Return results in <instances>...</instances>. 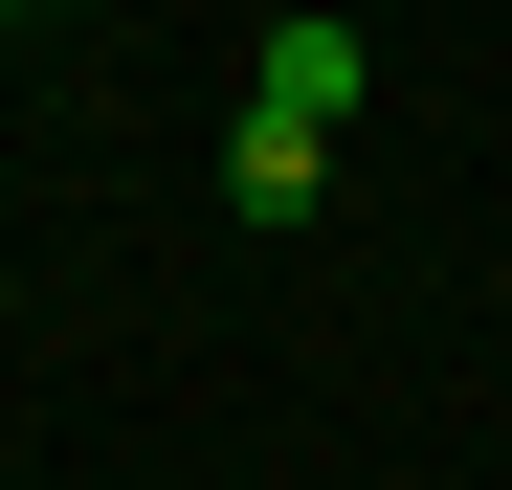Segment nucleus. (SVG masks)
I'll use <instances>...</instances> for the list:
<instances>
[{
	"label": "nucleus",
	"mask_w": 512,
	"mask_h": 490,
	"mask_svg": "<svg viewBox=\"0 0 512 490\" xmlns=\"http://www.w3.org/2000/svg\"><path fill=\"white\" fill-rule=\"evenodd\" d=\"M0 45H23V23H0Z\"/></svg>",
	"instance_id": "3"
},
{
	"label": "nucleus",
	"mask_w": 512,
	"mask_h": 490,
	"mask_svg": "<svg viewBox=\"0 0 512 490\" xmlns=\"http://www.w3.org/2000/svg\"><path fill=\"white\" fill-rule=\"evenodd\" d=\"M223 201H245V223H312V201H334V134L245 112V134H223Z\"/></svg>",
	"instance_id": "2"
},
{
	"label": "nucleus",
	"mask_w": 512,
	"mask_h": 490,
	"mask_svg": "<svg viewBox=\"0 0 512 490\" xmlns=\"http://www.w3.org/2000/svg\"><path fill=\"white\" fill-rule=\"evenodd\" d=\"M357 90H379V45H357V23H268V90H245V112H290V134H334Z\"/></svg>",
	"instance_id": "1"
}]
</instances>
